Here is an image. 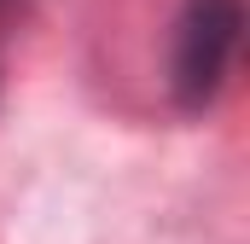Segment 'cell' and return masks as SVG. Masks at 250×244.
<instances>
[{"label":"cell","mask_w":250,"mask_h":244,"mask_svg":"<svg viewBox=\"0 0 250 244\" xmlns=\"http://www.w3.org/2000/svg\"><path fill=\"white\" fill-rule=\"evenodd\" d=\"M245 41V0H187L175 18L169 47V87L187 111H204L221 99Z\"/></svg>","instance_id":"cell-1"}]
</instances>
